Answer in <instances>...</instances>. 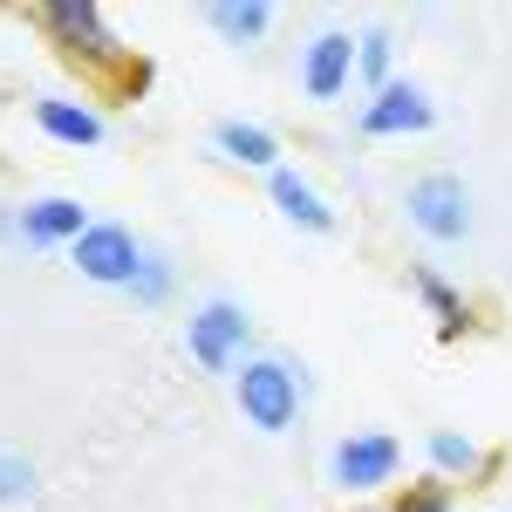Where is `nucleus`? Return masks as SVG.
<instances>
[{"label": "nucleus", "mask_w": 512, "mask_h": 512, "mask_svg": "<svg viewBox=\"0 0 512 512\" xmlns=\"http://www.w3.org/2000/svg\"><path fill=\"white\" fill-rule=\"evenodd\" d=\"M233 403L253 431H267V437L294 431V417H301V369L280 362V355H253L233 376Z\"/></svg>", "instance_id": "obj_1"}, {"label": "nucleus", "mask_w": 512, "mask_h": 512, "mask_svg": "<svg viewBox=\"0 0 512 512\" xmlns=\"http://www.w3.org/2000/svg\"><path fill=\"white\" fill-rule=\"evenodd\" d=\"M403 219L424 239H437V246H458V239L472 233V192H465V178L458 171H424L403 192Z\"/></svg>", "instance_id": "obj_2"}, {"label": "nucleus", "mask_w": 512, "mask_h": 512, "mask_svg": "<svg viewBox=\"0 0 512 512\" xmlns=\"http://www.w3.org/2000/svg\"><path fill=\"white\" fill-rule=\"evenodd\" d=\"M246 342H253V321H246L239 301H205V308L185 321V355H192L205 376H239Z\"/></svg>", "instance_id": "obj_3"}, {"label": "nucleus", "mask_w": 512, "mask_h": 512, "mask_svg": "<svg viewBox=\"0 0 512 512\" xmlns=\"http://www.w3.org/2000/svg\"><path fill=\"white\" fill-rule=\"evenodd\" d=\"M403 472V437L390 431H349L328 451V485L335 492H383Z\"/></svg>", "instance_id": "obj_4"}, {"label": "nucleus", "mask_w": 512, "mask_h": 512, "mask_svg": "<svg viewBox=\"0 0 512 512\" xmlns=\"http://www.w3.org/2000/svg\"><path fill=\"white\" fill-rule=\"evenodd\" d=\"M69 267H76L82 280H96V287H130L137 267H144V239L130 233V226H117V219H96V226L69 246Z\"/></svg>", "instance_id": "obj_5"}, {"label": "nucleus", "mask_w": 512, "mask_h": 512, "mask_svg": "<svg viewBox=\"0 0 512 512\" xmlns=\"http://www.w3.org/2000/svg\"><path fill=\"white\" fill-rule=\"evenodd\" d=\"M437 110H431V96L417 89V82H383L362 110H355V130L362 137H417V130H431Z\"/></svg>", "instance_id": "obj_6"}, {"label": "nucleus", "mask_w": 512, "mask_h": 512, "mask_svg": "<svg viewBox=\"0 0 512 512\" xmlns=\"http://www.w3.org/2000/svg\"><path fill=\"white\" fill-rule=\"evenodd\" d=\"M349 76H355V35L349 28H321L301 48V89H308V103H342Z\"/></svg>", "instance_id": "obj_7"}, {"label": "nucleus", "mask_w": 512, "mask_h": 512, "mask_svg": "<svg viewBox=\"0 0 512 512\" xmlns=\"http://www.w3.org/2000/svg\"><path fill=\"white\" fill-rule=\"evenodd\" d=\"M89 226H96V219L82 212L76 198H35V205H21V219H14V233L28 239V246H41V253H48V246H76Z\"/></svg>", "instance_id": "obj_8"}, {"label": "nucleus", "mask_w": 512, "mask_h": 512, "mask_svg": "<svg viewBox=\"0 0 512 512\" xmlns=\"http://www.w3.org/2000/svg\"><path fill=\"white\" fill-rule=\"evenodd\" d=\"M48 28L69 48H82V55H117V35H110L96 0H48Z\"/></svg>", "instance_id": "obj_9"}, {"label": "nucleus", "mask_w": 512, "mask_h": 512, "mask_svg": "<svg viewBox=\"0 0 512 512\" xmlns=\"http://www.w3.org/2000/svg\"><path fill=\"white\" fill-rule=\"evenodd\" d=\"M267 185H274L280 219H294L301 233H335V205H321V192L308 185V178H301V171H287V164H280Z\"/></svg>", "instance_id": "obj_10"}, {"label": "nucleus", "mask_w": 512, "mask_h": 512, "mask_svg": "<svg viewBox=\"0 0 512 512\" xmlns=\"http://www.w3.org/2000/svg\"><path fill=\"white\" fill-rule=\"evenodd\" d=\"M212 144L233 164H253V171H267V178L280 171V144H274V130H260V123H239V117L212 123Z\"/></svg>", "instance_id": "obj_11"}, {"label": "nucleus", "mask_w": 512, "mask_h": 512, "mask_svg": "<svg viewBox=\"0 0 512 512\" xmlns=\"http://www.w3.org/2000/svg\"><path fill=\"white\" fill-rule=\"evenodd\" d=\"M35 123L55 144H103V117L89 103H69V96H35Z\"/></svg>", "instance_id": "obj_12"}, {"label": "nucleus", "mask_w": 512, "mask_h": 512, "mask_svg": "<svg viewBox=\"0 0 512 512\" xmlns=\"http://www.w3.org/2000/svg\"><path fill=\"white\" fill-rule=\"evenodd\" d=\"M205 21H212V35L253 48V41L274 28V7H267V0H212V7H205Z\"/></svg>", "instance_id": "obj_13"}, {"label": "nucleus", "mask_w": 512, "mask_h": 512, "mask_svg": "<svg viewBox=\"0 0 512 512\" xmlns=\"http://www.w3.org/2000/svg\"><path fill=\"white\" fill-rule=\"evenodd\" d=\"M410 287L424 294V308L437 315V328H444V335H458V328H472V308H465V294H458L451 280L437 274V267H410Z\"/></svg>", "instance_id": "obj_14"}, {"label": "nucleus", "mask_w": 512, "mask_h": 512, "mask_svg": "<svg viewBox=\"0 0 512 512\" xmlns=\"http://www.w3.org/2000/svg\"><path fill=\"white\" fill-rule=\"evenodd\" d=\"M424 458H431V472L451 485V478H472V472H485V451H478L465 431H431L424 437Z\"/></svg>", "instance_id": "obj_15"}, {"label": "nucleus", "mask_w": 512, "mask_h": 512, "mask_svg": "<svg viewBox=\"0 0 512 512\" xmlns=\"http://www.w3.org/2000/svg\"><path fill=\"white\" fill-rule=\"evenodd\" d=\"M355 76L369 82V96L390 82V28H369V35H355Z\"/></svg>", "instance_id": "obj_16"}, {"label": "nucleus", "mask_w": 512, "mask_h": 512, "mask_svg": "<svg viewBox=\"0 0 512 512\" xmlns=\"http://www.w3.org/2000/svg\"><path fill=\"white\" fill-rule=\"evenodd\" d=\"M164 294H171V260L144 246V267H137V280H130V301H144V308H158Z\"/></svg>", "instance_id": "obj_17"}, {"label": "nucleus", "mask_w": 512, "mask_h": 512, "mask_svg": "<svg viewBox=\"0 0 512 512\" xmlns=\"http://www.w3.org/2000/svg\"><path fill=\"white\" fill-rule=\"evenodd\" d=\"M35 492V465L21 458V451H0V506H14V499H28Z\"/></svg>", "instance_id": "obj_18"}, {"label": "nucleus", "mask_w": 512, "mask_h": 512, "mask_svg": "<svg viewBox=\"0 0 512 512\" xmlns=\"http://www.w3.org/2000/svg\"><path fill=\"white\" fill-rule=\"evenodd\" d=\"M396 512H451V485L444 478H424V485H410L396 499Z\"/></svg>", "instance_id": "obj_19"}]
</instances>
